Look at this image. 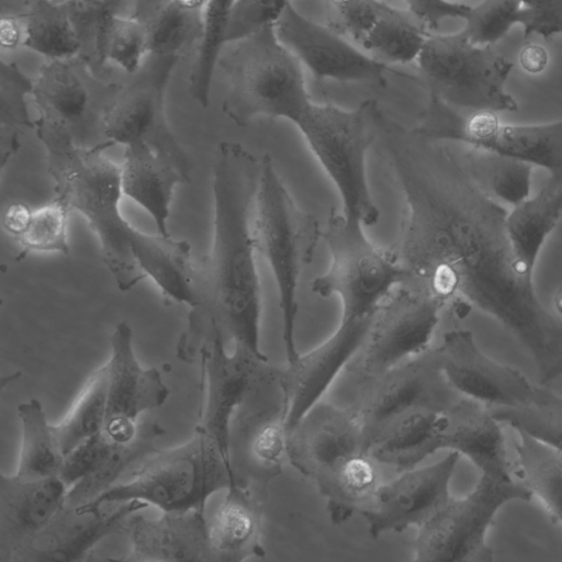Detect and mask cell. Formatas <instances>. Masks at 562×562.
Masks as SVG:
<instances>
[{"label": "cell", "mask_w": 562, "mask_h": 562, "mask_svg": "<svg viewBox=\"0 0 562 562\" xmlns=\"http://www.w3.org/2000/svg\"><path fill=\"white\" fill-rule=\"evenodd\" d=\"M217 66L227 79L222 110L238 126L259 117L295 125L313 103L303 66L280 41L274 23L226 43Z\"/></svg>", "instance_id": "cell-4"}, {"label": "cell", "mask_w": 562, "mask_h": 562, "mask_svg": "<svg viewBox=\"0 0 562 562\" xmlns=\"http://www.w3.org/2000/svg\"><path fill=\"white\" fill-rule=\"evenodd\" d=\"M373 315V314H372ZM372 315L341 318L336 330L312 350L279 368L288 402V431L323 395L361 348Z\"/></svg>", "instance_id": "cell-22"}, {"label": "cell", "mask_w": 562, "mask_h": 562, "mask_svg": "<svg viewBox=\"0 0 562 562\" xmlns=\"http://www.w3.org/2000/svg\"><path fill=\"white\" fill-rule=\"evenodd\" d=\"M548 53L539 44L528 43L519 53V63L522 69L529 74H540L548 65Z\"/></svg>", "instance_id": "cell-55"}, {"label": "cell", "mask_w": 562, "mask_h": 562, "mask_svg": "<svg viewBox=\"0 0 562 562\" xmlns=\"http://www.w3.org/2000/svg\"><path fill=\"white\" fill-rule=\"evenodd\" d=\"M412 131L424 139L487 150L562 175V120L505 124L496 112H463L429 98Z\"/></svg>", "instance_id": "cell-11"}, {"label": "cell", "mask_w": 562, "mask_h": 562, "mask_svg": "<svg viewBox=\"0 0 562 562\" xmlns=\"http://www.w3.org/2000/svg\"><path fill=\"white\" fill-rule=\"evenodd\" d=\"M150 3L149 8L140 7V14H145L137 16L147 27L149 54L177 58L193 43L201 42L204 11L187 9L175 0H151Z\"/></svg>", "instance_id": "cell-37"}, {"label": "cell", "mask_w": 562, "mask_h": 562, "mask_svg": "<svg viewBox=\"0 0 562 562\" xmlns=\"http://www.w3.org/2000/svg\"><path fill=\"white\" fill-rule=\"evenodd\" d=\"M360 451L367 450L352 405L319 401L288 431V461L314 484Z\"/></svg>", "instance_id": "cell-20"}, {"label": "cell", "mask_w": 562, "mask_h": 562, "mask_svg": "<svg viewBox=\"0 0 562 562\" xmlns=\"http://www.w3.org/2000/svg\"><path fill=\"white\" fill-rule=\"evenodd\" d=\"M451 1H456V0H451Z\"/></svg>", "instance_id": "cell-60"}, {"label": "cell", "mask_w": 562, "mask_h": 562, "mask_svg": "<svg viewBox=\"0 0 562 562\" xmlns=\"http://www.w3.org/2000/svg\"><path fill=\"white\" fill-rule=\"evenodd\" d=\"M290 4L292 0H236L228 20L225 42L236 41L274 23Z\"/></svg>", "instance_id": "cell-49"}, {"label": "cell", "mask_w": 562, "mask_h": 562, "mask_svg": "<svg viewBox=\"0 0 562 562\" xmlns=\"http://www.w3.org/2000/svg\"><path fill=\"white\" fill-rule=\"evenodd\" d=\"M280 41L319 80L385 83L389 65L366 53L330 26L290 4L274 22Z\"/></svg>", "instance_id": "cell-16"}, {"label": "cell", "mask_w": 562, "mask_h": 562, "mask_svg": "<svg viewBox=\"0 0 562 562\" xmlns=\"http://www.w3.org/2000/svg\"><path fill=\"white\" fill-rule=\"evenodd\" d=\"M524 19L520 0H482L471 7L462 31L473 43L492 46Z\"/></svg>", "instance_id": "cell-46"}, {"label": "cell", "mask_w": 562, "mask_h": 562, "mask_svg": "<svg viewBox=\"0 0 562 562\" xmlns=\"http://www.w3.org/2000/svg\"><path fill=\"white\" fill-rule=\"evenodd\" d=\"M133 514L126 521L131 549L124 561H213L203 509L161 512L159 517Z\"/></svg>", "instance_id": "cell-24"}, {"label": "cell", "mask_w": 562, "mask_h": 562, "mask_svg": "<svg viewBox=\"0 0 562 562\" xmlns=\"http://www.w3.org/2000/svg\"><path fill=\"white\" fill-rule=\"evenodd\" d=\"M98 46L105 60L133 75L149 54L147 27L135 15L105 12L99 24Z\"/></svg>", "instance_id": "cell-44"}, {"label": "cell", "mask_w": 562, "mask_h": 562, "mask_svg": "<svg viewBox=\"0 0 562 562\" xmlns=\"http://www.w3.org/2000/svg\"><path fill=\"white\" fill-rule=\"evenodd\" d=\"M460 146L472 178L488 195L512 206L529 198L532 165L487 150Z\"/></svg>", "instance_id": "cell-40"}, {"label": "cell", "mask_w": 562, "mask_h": 562, "mask_svg": "<svg viewBox=\"0 0 562 562\" xmlns=\"http://www.w3.org/2000/svg\"><path fill=\"white\" fill-rule=\"evenodd\" d=\"M54 3H57V4H69L71 2V0H49Z\"/></svg>", "instance_id": "cell-59"}, {"label": "cell", "mask_w": 562, "mask_h": 562, "mask_svg": "<svg viewBox=\"0 0 562 562\" xmlns=\"http://www.w3.org/2000/svg\"><path fill=\"white\" fill-rule=\"evenodd\" d=\"M132 252L144 278L150 279L167 301L192 312L202 306L199 274L188 240L136 229Z\"/></svg>", "instance_id": "cell-28"}, {"label": "cell", "mask_w": 562, "mask_h": 562, "mask_svg": "<svg viewBox=\"0 0 562 562\" xmlns=\"http://www.w3.org/2000/svg\"><path fill=\"white\" fill-rule=\"evenodd\" d=\"M235 2L207 0L204 9V33L189 76L190 94L203 108L210 103L212 80L226 43V29Z\"/></svg>", "instance_id": "cell-43"}, {"label": "cell", "mask_w": 562, "mask_h": 562, "mask_svg": "<svg viewBox=\"0 0 562 562\" xmlns=\"http://www.w3.org/2000/svg\"><path fill=\"white\" fill-rule=\"evenodd\" d=\"M58 475L31 479L0 473V544L10 558L43 530L65 505Z\"/></svg>", "instance_id": "cell-25"}, {"label": "cell", "mask_w": 562, "mask_h": 562, "mask_svg": "<svg viewBox=\"0 0 562 562\" xmlns=\"http://www.w3.org/2000/svg\"><path fill=\"white\" fill-rule=\"evenodd\" d=\"M363 228L335 210L323 227L329 266L311 282V290L321 297L336 295L341 303V318L372 315L406 280L402 265L390 250L375 246Z\"/></svg>", "instance_id": "cell-9"}, {"label": "cell", "mask_w": 562, "mask_h": 562, "mask_svg": "<svg viewBox=\"0 0 562 562\" xmlns=\"http://www.w3.org/2000/svg\"><path fill=\"white\" fill-rule=\"evenodd\" d=\"M176 60L166 59L160 70L125 87L106 106L102 130L108 148L145 143L191 177L190 158L168 123L165 105L166 87Z\"/></svg>", "instance_id": "cell-15"}, {"label": "cell", "mask_w": 562, "mask_h": 562, "mask_svg": "<svg viewBox=\"0 0 562 562\" xmlns=\"http://www.w3.org/2000/svg\"><path fill=\"white\" fill-rule=\"evenodd\" d=\"M120 168L124 198L149 215L156 233L170 235L169 217L176 188L189 182L191 177L173 161L142 142L124 147Z\"/></svg>", "instance_id": "cell-27"}, {"label": "cell", "mask_w": 562, "mask_h": 562, "mask_svg": "<svg viewBox=\"0 0 562 562\" xmlns=\"http://www.w3.org/2000/svg\"><path fill=\"white\" fill-rule=\"evenodd\" d=\"M148 507L139 501L90 509L64 505L50 522L10 558L11 561L71 562L83 559L103 538Z\"/></svg>", "instance_id": "cell-23"}, {"label": "cell", "mask_w": 562, "mask_h": 562, "mask_svg": "<svg viewBox=\"0 0 562 562\" xmlns=\"http://www.w3.org/2000/svg\"><path fill=\"white\" fill-rule=\"evenodd\" d=\"M386 7L381 0H325L327 25L358 45Z\"/></svg>", "instance_id": "cell-48"}, {"label": "cell", "mask_w": 562, "mask_h": 562, "mask_svg": "<svg viewBox=\"0 0 562 562\" xmlns=\"http://www.w3.org/2000/svg\"><path fill=\"white\" fill-rule=\"evenodd\" d=\"M437 450L468 458L479 474H513L501 423L486 405L464 396L442 412Z\"/></svg>", "instance_id": "cell-26"}, {"label": "cell", "mask_w": 562, "mask_h": 562, "mask_svg": "<svg viewBox=\"0 0 562 562\" xmlns=\"http://www.w3.org/2000/svg\"><path fill=\"white\" fill-rule=\"evenodd\" d=\"M21 425L18 475L31 479L58 475L64 453L42 402L31 398L16 407Z\"/></svg>", "instance_id": "cell-38"}, {"label": "cell", "mask_w": 562, "mask_h": 562, "mask_svg": "<svg viewBox=\"0 0 562 562\" xmlns=\"http://www.w3.org/2000/svg\"><path fill=\"white\" fill-rule=\"evenodd\" d=\"M113 443L102 430L89 437L64 457L58 476L71 487L92 472Z\"/></svg>", "instance_id": "cell-50"}, {"label": "cell", "mask_w": 562, "mask_h": 562, "mask_svg": "<svg viewBox=\"0 0 562 562\" xmlns=\"http://www.w3.org/2000/svg\"><path fill=\"white\" fill-rule=\"evenodd\" d=\"M501 424L528 434L562 451V397L546 385L517 407L487 406Z\"/></svg>", "instance_id": "cell-42"}, {"label": "cell", "mask_w": 562, "mask_h": 562, "mask_svg": "<svg viewBox=\"0 0 562 562\" xmlns=\"http://www.w3.org/2000/svg\"><path fill=\"white\" fill-rule=\"evenodd\" d=\"M434 350L446 380L461 396L486 406L517 407L536 391L521 372L484 353L469 330L447 331Z\"/></svg>", "instance_id": "cell-19"}, {"label": "cell", "mask_w": 562, "mask_h": 562, "mask_svg": "<svg viewBox=\"0 0 562 562\" xmlns=\"http://www.w3.org/2000/svg\"><path fill=\"white\" fill-rule=\"evenodd\" d=\"M525 19V37L532 34L548 40L562 35V0H520Z\"/></svg>", "instance_id": "cell-51"}, {"label": "cell", "mask_w": 562, "mask_h": 562, "mask_svg": "<svg viewBox=\"0 0 562 562\" xmlns=\"http://www.w3.org/2000/svg\"><path fill=\"white\" fill-rule=\"evenodd\" d=\"M417 406L385 423L372 437L368 452L380 463L404 472L436 453L441 414Z\"/></svg>", "instance_id": "cell-30"}, {"label": "cell", "mask_w": 562, "mask_h": 562, "mask_svg": "<svg viewBox=\"0 0 562 562\" xmlns=\"http://www.w3.org/2000/svg\"><path fill=\"white\" fill-rule=\"evenodd\" d=\"M375 462L368 451H360L315 484L331 524H344L373 501L381 485Z\"/></svg>", "instance_id": "cell-32"}, {"label": "cell", "mask_w": 562, "mask_h": 562, "mask_svg": "<svg viewBox=\"0 0 562 562\" xmlns=\"http://www.w3.org/2000/svg\"><path fill=\"white\" fill-rule=\"evenodd\" d=\"M515 442L520 481L562 525V451L521 431Z\"/></svg>", "instance_id": "cell-36"}, {"label": "cell", "mask_w": 562, "mask_h": 562, "mask_svg": "<svg viewBox=\"0 0 562 562\" xmlns=\"http://www.w3.org/2000/svg\"><path fill=\"white\" fill-rule=\"evenodd\" d=\"M261 532L262 497L239 483L231 485L207 519L213 561L240 562L265 555Z\"/></svg>", "instance_id": "cell-29"}, {"label": "cell", "mask_w": 562, "mask_h": 562, "mask_svg": "<svg viewBox=\"0 0 562 562\" xmlns=\"http://www.w3.org/2000/svg\"><path fill=\"white\" fill-rule=\"evenodd\" d=\"M532 494L512 475L480 474L464 497L450 499L417 528L414 560L490 562L493 552L487 532L497 512L514 501L528 502Z\"/></svg>", "instance_id": "cell-10"}, {"label": "cell", "mask_w": 562, "mask_h": 562, "mask_svg": "<svg viewBox=\"0 0 562 562\" xmlns=\"http://www.w3.org/2000/svg\"><path fill=\"white\" fill-rule=\"evenodd\" d=\"M383 139L404 198L398 237L390 252L404 285L495 318L529 351L540 384L562 375V321L537 296L518 268L506 229L508 211L472 178L461 146L428 140L398 123Z\"/></svg>", "instance_id": "cell-1"}, {"label": "cell", "mask_w": 562, "mask_h": 562, "mask_svg": "<svg viewBox=\"0 0 562 562\" xmlns=\"http://www.w3.org/2000/svg\"><path fill=\"white\" fill-rule=\"evenodd\" d=\"M71 212L68 203L58 195L32 209L26 229L16 239L22 254L67 255L70 250L68 228Z\"/></svg>", "instance_id": "cell-45"}, {"label": "cell", "mask_w": 562, "mask_h": 562, "mask_svg": "<svg viewBox=\"0 0 562 562\" xmlns=\"http://www.w3.org/2000/svg\"><path fill=\"white\" fill-rule=\"evenodd\" d=\"M288 402L279 368L265 362L233 418L232 463L237 482L263 498L282 471L286 454Z\"/></svg>", "instance_id": "cell-12"}, {"label": "cell", "mask_w": 562, "mask_h": 562, "mask_svg": "<svg viewBox=\"0 0 562 562\" xmlns=\"http://www.w3.org/2000/svg\"><path fill=\"white\" fill-rule=\"evenodd\" d=\"M71 1H74L75 3H77L80 7L90 8V9L100 7L104 2V0H71Z\"/></svg>", "instance_id": "cell-57"}, {"label": "cell", "mask_w": 562, "mask_h": 562, "mask_svg": "<svg viewBox=\"0 0 562 562\" xmlns=\"http://www.w3.org/2000/svg\"><path fill=\"white\" fill-rule=\"evenodd\" d=\"M260 161L252 234L257 254L267 262L277 286L289 363L300 355L295 342L300 277L313 258L323 228L314 215L296 204L271 156L266 154Z\"/></svg>", "instance_id": "cell-5"}, {"label": "cell", "mask_w": 562, "mask_h": 562, "mask_svg": "<svg viewBox=\"0 0 562 562\" xmlns=\"http://www.w3.org/2000/svg\"><path fill=\"white\" fill-rule=\"evenodd\" d=\"M260 166L239 143L222 142L216 148L206 285L220 327L224 325L235 346L268 361L260 347L261 288L252 234Z\"/></svg>", "instance_id": "cell-2"}, {"label": "cell", "mask_w": 562, "mask_h": 562, "mask_svg": "<svg viewBox=\"0 0 562 562\" xmlns=\"http://www.w3.org/2000/svg\"><path fill=\"white\" fill-rule=\"evenodd\" d=\"M32 209L15 202L5 207L2 214L3 229L15 240L24 233L31 217Z\"/></svg>", "instance_id": "cell-53"}, {"label": "cell", "mask_w": 562, "mask_h": 562, "mask_svg": "<svg viewBox=\"0 0 562 562\" xmlns=\"http://www.w3.org/2000/svg\"><path fill=\"white\" fill-rule=\"evenodd\" d=\"M562 212V175L552 173L539 192L512 206L506 229L519 270L533 278L538 255Z\"/></svg>", "instance_id": "cell-31"}, {"label": "cell", "mask_w": 562, "mask_h": 562, "mask_svg": "<svg viewBox=\"0 0 562 562\" xmlns=\"http://www.w3.org/2000/svg\"><path fill=\"white\" fill-rule=\"evenodd\" d=\"M34 130L46 154L55 195L85 218L117 288L133 289L145 278L132 252L137 228L122 212L120 165L106 156L104 143L78 145L66 124L37 116Z\"/></svg>", "instance_id": "cell-3"}, {"label": "cell", "mask_w": 562, "mask_h": 562, "mask_svg": "<svg viewBox=\"0 0 562 562\" xmlns=\"http://www.w3.org/2000/svg\"><path fill=\"white\" fill-rule=\"evenodd\" d=\"M24 40V21L14 15H3L0 20V44L13 49L22 46Z\"/></svg>", "instance_id": "cell-54"}, {"label": "cell", "mask_w": 562, "mask_h": 562, "mask_svg": "<svg viewBox=\"0 0 562 562\" xmlns=\"http://www.w3.org/2000/svg\"><path fill=\"white\" fill-rule=\"evenodd\" d=\"M211 324V344L201 349L205 400L196 428L218 446L224 458L233 467L231 457L233 418L259 368L268 361L235 345L231 352L227 351L222 328L214 321Z\"/></svg>", "instance_id": "cell-21"}, {"label": "cell", "mask_w": 562, "mask_h": 562, "mask_svg": "<svg viewBox=\"0 0 562 562\" xmlns=\"http://www.w3.org/2000/svg\"><path fill=\"white\" fill-rule=\"evenodd\" d=\"M406 10L430 32L448 19H465L471 7L451 0H404Z\"/></svg>", "instance_id": "cell-52"}, {"label": "cell", "mask_w": 562, "mask_h": 562, "mask_svg": "<svg viewBox=\"0 0 562 562\" xmlns=\"http://www.w3.org/2000/svg\"><path fill=\"white\" fill-rule=\"evenodd\" d=\"M557 306H558V310L562 313V288L560 289V291L558 293Z\"/></svg>", "instance_id": "cell-58"}, {"label": "cell", "mask_w": 562, "mask_h": 562, "mask_svg": "<svg viewBox=\"0 0 562 562\" xmlns=\"http://www.w3.org/2000/svg\"><path fill=\"white\" fill-rule=\"evenodd\" d=\"M430 33L406 9L387 4L358 46L386 65H406L416 61Z\"/></svg>", "instance_id": "cell-39"}, {"label": "cell", "mask_w": 562, "mask_h": 562, "mask_svg": "<svg viewBox=\"0 0 562 562\" xmlns=\"http://www.w3.org/2000/svg\"><path fill=\"white\" fill-rule=\"evenodd\" d=\"M22 46L47 60L72 59L81 48L79 32L68 4L27 0Z\"/></svg>", "instance_id": "cell-35"}, {"label": "cell", "mask_w": 562, "mask_h": 562, "mask_svg": "<svg viewBox=\"0 0 562 562\" xmlns=\"http://www.w3.org/2000/svg\"><path fill=\"white\" fill-rule=\"evenodd\" d=\"M165 432L156 422L144 423L133 440L113 443L92 472L68 488L65 505L85 504L115 485L135 462L157 451L156 441Z\"/></svg>", "instance_id": "cell-34"}, {"label": "cell", "mask_w": 562, "mask_h": 562, "mask_svg": "<svg viewBox=\"0 0 562 562\" xmlns=\"http://www.w3.org/2000/svg\"><path fill=\"white\" fill-rule=\"evenodd\" d=\"M238 483L218 446L201 429L184 443L151 453L131 480L116 483L85 508L139 501L160 512L205 510L214 494ZM77 506V505H76Z\"/></svg>", "instance_id": "cell-7"}, {"label": "cell", "mask_w": 562, "mask_h": 562, "mask_svg": "<svg viewBox=\"0 0 562 562\" xmlns=\"http://www.w3.org/2000/svg\"><path fill=\"white\" fill-rule=\"evenodd\" d=\"M105 363L108 408L102 431L112 442L125 443L138 434L139 416L166 403L169 389L157 368H145L138 361L127 322L116 324Z\"/></svg>", "instance_id": "cell-17"}, {"label": "cell", "mask_w": 562, "mask_h": 562, "mask_svg": "<svg viewBox=\"0 0 562 562\" xmlns=\"http://www.w3.org/2000/svg\"><path fill=\"white\" fill-rule=\"evenodd\" d=\"M460 454L448 451L438 462L404 471L381 483L373 501L360 514L371 537L419 528L451 497L449 486Z\"/></svg>", "instance_id": "cell-18"}, {"label": "cell", "mask_w": 562, "mask_h": 562, "mask_svg": "<svg viewBox=\"0 0 562 562\" xmlns=\"http://www.w3.org/2000/svg\"><path fill=\"white\" fill-rule=\"evenodd\" d=\"M178 4L191 9L204 11L207 0H175Z\"/></svg>", "instance_id": "cell-56"}, {"label": "cell", "mask_w": 562, "mask_h": 562, "mask_svg": "<svg viewBox=\"0 0 562 562\" xmlns=\"http://www.w3.org/2000/svg\"><path fill=\"white\" fill-rule=\"evenodd\" d=\"M33 79L14 61H3L0 68V121L2 130H9L13 148L21 128H34V120L27 110L26 98L32 94Z\"/></svg>", "instance_id": "cell-47"}, {"label": "cell", "mask_w": 562, "mask_h": 562, "mask_svg": "<svg viewBox=\"0 0 562 562\" xmlns=\"http://www.w3.org/2000/svg\"><path fill=\"white\" fill-rule=\"evenodd\" d=\"M352 406L361 420L363 445L391 418L417 406L445 411L462 396L446 380L434 349L387 370L358 389Z\"/></svg>", "instance_id": "cell-14"}, {"label": "cell", "mask_w": 562, "mask_h": 562, "mask_svg": "<svg viewBox=\"0 0 562 562\" xmlns=\"http://www.w3.org/2000/svg\"><path fill=\"white\" fill-rule=\"evenodd\" d=\"M108 408V368L103 363L88 379L67 415L54 424L64 456L102 430Z\"/></svg>", "instance_id": "cell-41"}, {"label": "cell", "mask_w": 562, "mask_h": 562, "mask_svg": "<svg viewBox=\"0 0 562 562\" xmlns=\"http://www.w3.org/2000/svg\"><path fill=\"white\" fill-rule=\"evenodd\" d=\"M415 63L429 98L463 112L518 110L506 90L513 63L463 31L430 33Z\"/></svg>", "instance_id": "cell-8"}, {"label": "cell", "mask_w": 562, "mask_h": 562, "mask_svg": "<svg viewBox=\"0 0 562 562\" xmlns=\"http://www.w3.org/2000/svg\"><path fill=\"white\" fill-rule=\"evenodd\" d=\"M446 306L434 296L400 285L374 311L367 337L346 370L356 386L427 349Z\"/></svg>", "instance_id": "cell-13"}, {"label": "cell", "mask_w": 562, "mask_h": 562, "mask_svg": "<svg viewBox=\"0 0 562 562\" xmlns=\"http://www.w3.org/2000/svg\"><path fill=\"white\" fill-rule=\"evenodd\" d=\"M31 97L38 117L68 126L78 122L89 104V92L72 59L47 60L33 79Z\"/></svg>", "instance_id": "cell-33"}, {"label": "cell", "mask_w": 562, "mask_h": 562, "mask_svg": "<svg viewBox=\"0 0 562 562\" xmlns=\"http://www.w3.org/2000/svg\"><path fill=\"white\" fill-rule=\"evenodd\" d=\"M383 117L375 100L355 109L313 102L295 124L337 189L342 215L364 227L380 218L368 181L367 157L380 136Z\"/></svg>", "instance_id": "cell-6"}]
</instances>
